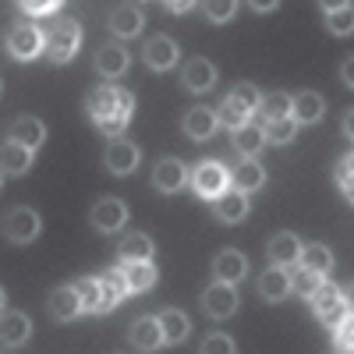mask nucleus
Here are the masks:
<instances>
[{"label": "nucleus", "mask_w": 354, "mask_h": 354, "mask_svg": "<svg viewBox=\"0 0 354 354\" xmlns=\"http://www.w3.org/2000/svg\"><path fill=\"white\" fill-rule=\"evenodd\" d=\"M78 43H82V25L75 18H61L46 32V57H50V61H57V64H64V61H71V57H75Z\"/></svg>", "instance_id": "obj_1"}, {"label": "nucleus", "mask_w": 354, "mask_h": 354, "mask_svg": "<svg viewBox=\"0 0 354 354\" xmlns=\"http://www.w3.org/2000/svg\"><path fill=\"white\" fill-rule=\"evenodd\" d=\"M312 308H315V315L326 322V326H337V322L344 319V312H347L344 290L337 283H319L315 294H312Z\"/></svg>", "instance_id": "obj_2"}, {"label": "nucleus", "mask_w": 354, "mask_h": 354, "mask_svg": "<svg viewBox=\"0 0 354 354\" xmlns=\"http://www.w3.org/2000/svg\"><path fill=\"white\" fill-rule=\"evenodd\" d=\"M227 181H230L227 167H223V163H213V160L198 163L195 174H192V185H195V192H198L202 198H220V195L227 192Z\"/></svg>", "instance_id": "obj_3"}, {"label": "nucleus", "mask_w": 354, "mask_h": 354, "mask_svg": "<svg viewBox=\"0 0 354 354\" xmlns=\"http://www.w3.org/2000/svg\"><path fill=\"white\" fill-rule=\"evenodd\" d=\"M39 50H46V39L39 36L36 25H15L8 32V53L15 61H32V57H39Z\"/></svg>", "instance_id": "obj_4"}, {"label": "nucleus", "mask_w": 354, "mask_h": 354, "mask_svg": "<svg viewBox=\"0 0 354 354\" xmlns=\"http://www.w3.org/2000/svg\"><path fill=\"white\" fill-rule=\"evenodd\" d=\"M39 213L36 209H11L8 216H4V234H8V241H15V245H28V241H36V234H39Z\"/></svg>", "instance_id": "obj_5"}, {"label": "nucleus", "mask_w": 354, "mask_h": 354, "mask_svg": "<svg viewBox=\"0 0 354 354\" xmlns=\"http://www.w3.org/2000/svg\"><path fill=\"white\" fill-rule=\"evenodd\" d=\"M202 308H205V315H213V319H227V315L238 312V294H234L230 283L216 280V283H209V290L202 294Z\"/></svg>", "instance_id": "obj_6"}, {"label": "nucleus", "mask_w": 354, "mask_h": 354, "mask_svg": "<svg viewBox=\"0 0 354 354\" xmlns=\"http://www.w3.org/2000/svg\"><path fill=\"white\" fill-rule=\"evenodd\" d=\"M124 220H128V205L121 202V198H100L96 205H93V227H100L103 234H113V230H121L124 227Z\"/></svg>", "instance_id": "obj_7"}, {"label": "nucleus", "mask_w": 354, "mask_h": 354, "mask_svg": "<svg viewBox=\"0 0 354 354\" xmlns=\"http://www.w3.org/2000/svg\"><path fill=\"white\" fill-rule=\"evenodd\" d=\"M138 167V145L135 142H124V138H113L106 145V170L117 174V177H124Z\"/></svg>", "instance_id": "obj_8"}, {"label": "nucleus", "mask_w": 354, "mask_h": 354, "mask_svg": "<svg viewBox=\"0 0 354 354\" xmlns=\"http://www.w3.org/2000/svg\"><path fill=\"white\" fill-rule=\"evenodd\" d=\"M121 88H110V85H103V88H96V93H88V100H85V106H88V113H93V121L100 124V121H106V117H128V113H121Z\"/></svg>", "instance_id": "obj_9"}, {"label": "nucleus", "mask_w": 354, "mask_h": 354, "mask_svg": "<svg viewBox=\"0 0 354 354\" xmlns=\"http://www.w3.org/2000/svg\"><path fill=\"white\" fill-rule=\"evenodd\" d=\"M245 273H248V259L238 248H223L213 262V277L223 280V283H238Z\"/></svg>", "instance_id": "obj_10"}, {"label": "nucleus", "mask_w": 354, "mask_h": 354, "mask_svg": "<svg viewBox=\"0 0 354 354\" xmlns=\"http://www.w3.org/2000/svg\"><path fill=\"white\" fill-rule=\"evenodd\" d=\"M220 128V121H216V113L209 110V106H195V110H188L185 113V135L192 138V142H205V138H213V131Z\"/></svg>", "instance_id": "obj_11"}, {"label": "nucleus", "mask_w": 354, "mask_h": 354, "mask_svg": "<svg viewBox=\"0 0 354 354\" xmlns=\"http://www.w3.org/2000/svg\"><path fill=\"white\" fill-rule=\"evenodd\" d=\"M290 277H287V266H273V270H266L259 277V294L266 301H283L287 294H290Z\"/></svg>", "instance_id": "obj_12"}, {"label": "nucleus", "mask_w": 354, "mask_h": 354, "mask_svg": "<svg viewBox=\"0 0 354 354\" xmlns=\"http://www.w3.org/2000/svg\"><path fill=\"white\" fill-rule=\"evenodd\" d=\"M50 312H53V319H61V322H68V319H75L78 312H85L78 287H57V290L50 294Z\"/></svg>", "instance_id": "obj_13"}, {"label": "nucleus", "mask_w": 354, "mask_h": 354, "mask_svg": "<svg viewBox=\"0 0 354 354\" xmlns=\"http://www.w3.org/2000/svg\"><path fill=\"white\" fill-rule=\"evenodd\" d=\"M181 82L192 88V93H205V88H213V82H216V68L205 61V57H195V61L185 64Z\"/></svg>", "instance_id": "obj_14"}, {"label": "nucleus", "mask_w": 354, "mask_h": 354, "mask_svg": "<svg viewBox=\"0 0 354 354\" xmlns=\"http://www.w3.org/2000/svg\"><path fill=\"white\" fill-rule=\"evenodd\" d=\"M142 25H145V18H142V11L138 8H113V15H110V32L113 36H121V39H131V36H138L142 32Z\"/></svg>", "instance_id": "obj_15"}, {"label": "nucleus", "mask_w": 354, "mask_h": 354, "mask_svg": "<svg viewBox=\"0 0 354 354\" xmlns=\"http://www.w3.org/2000/svg\"><path fill=\"white\" fill-rule=\"evenodd\" d=\"M230 177H234V188L245 192V195H248V192H259V188L266 185V170H262L252 156H245L238 167H234V174H230Z\"/></svg>", "instance_id": "obj_16"}, {"label": "nucleus", "mask_w": 354, "mask_h": 354, "mask_svg": "<svg viewBox=\"0 0 354 354\" xmlns=\"http://www.w3.org/2000/svg\"><path fill=\"white\" fill-rule=\"evenodd\" d=\"M128 64H131V57H128V50H121V46H103V50L96 53V71L106 75V78H121V75L128 71Z\"/></svg>", "instance_id": "obj_17"}, {"label": "nucleus", "mask_w": 354, "mask_h": 354, "mask_svg": "<svg viewBox=\"0 0 354 354\" xmlns=\"http://www.w3.org/2000/svg\"><path fill=\"white\" fill-rule=\"evenodd\" d=\"M216 216L223 220V223H241L245 216H248V198H245V192H223L220 198H216Z\"/></svg>", "instance_id": "obj_18"}, {"label": "nucleus", "mask_w": 354, "mask_h": 354, "mask_svg": "<svg viewBox=\"0 0 354 354\" xmlns=\"http://www.w3.org/2000/svg\"><path fill=\"white\" fill-rule=\"evenodd\" d=\"M145 61H149L153 71H167V68H174V61H177V46H174V39H167V36L149 39V43H145Z\"/></svg>", "instance_id": "obj_19"}, {"label": "nucleus", "mask_w": 354, "mask_h": 354, "mask_svg": "<svg viewBox=\"0 0 354 354\" xmlns=\"http://www.w3.org/2000/svg\"><path fill=\"white\" fill-rule=\"evenodd\" d=\"M185 163L181 160H163L160 167H156V177H153V181H156V188L163 192V195H174V192H181L185 188Z\"/></svg>", "instance_id": "obj_20"}, {"label": "nucleus", "mask_w": 354, "mask_h": 354, "mask_svg": "<svg viewBox=\"0 0 354 354\" xmlns=\"http://www.w3.org/2000/svg\"><path fill=\"white\" fill-rule=\"evenodd\" d=\"M8 138L28 145V149H39V145L46 142V128H43V121H36V117H18V121L11 124Z\"/></svg>", "instance_id": "obj_21"}, {"label": "nucleus", "mask_w": 354, "mask_h": 354, "mask_svg": "<svg viewBox=\"0 0 354 354\" xmlns=\"http://www.w3.org/2000/svg\"><path fill=\"white\" fill-rule=\"evenodd\" d=\"M322 113H326V103H322L319 93H298V96H294V110H290V117H294L298 124H315Z\"/></svg>", "instance_id": "obj_22"}, {"label": "nucleus", "mask_w": 354, "mask_h": 354, "mask_svg": "<svg viewBox=\"0 0 354 354\" xmlns=\"http://www.w3.org/2000/svg\"><path fill=\"white\" fill-rule=\"evenodd\" d=\"M131 344L138 351H156L163 340V326H160V319H138L135 326H131Z\"/></svg>", "instance_id": "obj_23"}, {"label": "nucleus", "mask_w": 354, "mask_h": 354, "mask_svg": "<svg viewBox=\"0 0 354 354\" xmlns=\"http://www.w3.org/2000/svg\"><path fill=\"white\" fill-rule=\"evenodd\" d=\"M4 174L8 177H18V174H25L28 167H32V149L28 145H21V142H15V138H8L4 142Z\"/></svg>", "instance_id": "obj_24"}, {"label": "nucleus", "mask_w": 354, "mask_h": 354, "mask_svg": "<svg viewBox=\"0 0 354 354\" xmlns=\"http://www.w3.org/2000/svg\"><path fill=\"white\" fill-rule=\"evenodd\" d=\"M270 259L277 266H298L301 262V245L294 234H277V238L270 241Z\"/></svg>", "instance_id": "obj_25"}, {"label": "nucleus", "mask_w": 354, "mask_h": 354, "mask_svg": "<svg viewBox=\"0 0 354 354\" xmlns=\"http://www.w3.org/2000/svg\"><path fill=\"white\" fill-rule=\"evenodd\" d=\"M124 277H128V287L131 294H142L156 283V266L145 259V262H124Z\"/></svg>", "instance_id": "obj_26"}, {"label": "nucleus", "mask_w": 354, "mask_h": 354, "mask_svg": "<svg viewBox=\"0 0 354 354\" xmlns=\"http://www.w3.org/2000/svg\"><path fill=\"white\" fill-rule=\"evenodd\" d=\"M117 255H121V262H145V259L153 255L149 234H128V238L117 245Z\"/></svg>", "instance_id": "obj_27"}, {"label": "nucleus", "mask_w": 354, "mask_h": 354, "mask_svg": "<svg viewBox=\"0 0 354 354\" xmlns=\"http://www.w3.org/2000/svg\"><path fill=\"white\" fill-rule=\"evenodd\" d=\"M124 294H131L124 270H110V273H103V312H110L117 301L124 298Z\"/></svg>", "instance_id": "obj_28"}, {"label": "nucleus", "mask_w": 354, "mask_h": 354, "mask_svg": "<svg viewBox=\"0 0 354 354\" xmlns=\"http://www.w3.org/2000/svg\"><path fill=\"white\" fill-rule=\"evenodd\" d=\"M28 333H32V326H28V319L21 312H4V351L21 347Z\"/></svg>", "instance_id": "obj_29"}, {"label": "nucleus", "mask_w": 354, "mask_h": 354, "mask_svg": "<svg viewBox=\"0 0 354 354\" xmlns=\"http://www.w3.org/2000/svg\"><path fill=\"white\" fill-rule=\"evenodd\" d=\"M262 145H266V131H262V124H245V128L234 131V149H238L241 156H255Z\"/></svg>", "instance_id": "obj_30"}, {"label": "nucleus", "mask_w": 354, "mask_h": 354, "mask_svg": "<svg viewBox=\"0 0 354 354\" xmlns=\"http://www.w3.org/2000/svg\"><path fill=\"white\" fill-rule=\"evenodd\" d=\"M160 326H163V340L167 344H177V340H185L188 337V319H185V312H177V308H167V312H160Z\"/></svg>", "instance_id": "obj_31"}, {"label": "nucleus", "mask_w": 354, "mask_h": 354, "mask_svg": "<svg viewBox=\"0 0 354 354\" xmlns=\"http://www.w3.org/2000/svg\"><path fill=\"white\" fill-rule=\"evenodd\" d=\"M301 266H308V270L319 273V277H326L333 270V255L322 245H308V248H301Z\"/></svg>", "instance_id": "obj_32"}, {"label": "nucleus", "mask_w": 354, "mask_h": 354, "mask_svg": "<svg viewBox=\"0 0 354 354\" xmlns=\"http://www.w3.org/2000/svg\"><path fill=\"white\" fill-rule=\"evenodd\" d=\"M262 131H266V142L283 145V142H290L294 135H298V121H294V117H277V121H266Z\"/></svg>", "instance_id": "obj_33"}, {"label": "nucleus", "mask_w": 354, "mask_h": 354, "mask_svg": "<svg viewBox=\"0 0 354 354\" xmlns=\"http://www.w3.org/2000/svg\"><path fill=\"white\" fill-rule=\"evenodd\" d=\"M78 287V294H82V305H85V312H103V280H78L75 283Z\"/></svg>", "instance_id": "obj_34"}, {"label": "nucleus", "mask_w": 354, "mask_h": 354, "mask_svg": "<svg viewBox=\"0 0 354 354\" xmlns=\"http://www.w3.org/2000/svg\"><path fill=\"white\" fill-rule=\"evenodd\" d=\"M230 103L241 106L245 113H252V110L262 106V96H259V88L252 82H238V85H234V93H230Z\"/></svg>", "instance_id": "obj_35"}, {"label": "nucleus", "mask_w": 354, "mask_h": 354, "mask_svg": "<svg viewBox=\"0 0 354 354\" xmlns=\"http://www.w3.org/2000/svg\"><path fill=\"white\" fill-rule=\"evenodd\" d=\"M259 110L266 113V121H277V117H290V110H294V96H287V93H273V96H266V100H262Z\"/></svg>", "instance_id": "obj_36"}, {"label": "nucleus", "mask_w": 354, "mask_h": 354, "mask_svg": "<svg viewBox=\"0 0 354 354\" xmlns=\"http://www.w3.org/2000/svg\"><path fill=\"white\" fill-rule=\"evenodd\" d=\"M326 28H330L333 36H347V32H354V8L330 11V15H326Z\"/></svg>", "instance_id": "obj_37"}, {"label": "nucleus", "mask_w": 354, "mask_h": 354, "mask_svg": "<svg viewBox=\"0 0 354 354\" xmlns=\"http://www.w3.org/2000/svg\"><path fill=\"white\" fill-rule=\"evenodd\" d=\"M216 121H220L223 128H230V131H238V128H245V124H248V113H245L241 106H234V103L227 100V103L216 110Z\"/></svg>", "instance_id": "obj_38"}, {"label": "nucleus", "mask_w": 354, "mask_h": 354, "mask_svg": "<svg viewBox=\"0 0 354 354\" xmlns=\"http://www.w3.org/2000/svg\"><path fill=\"white\" fill-rule=\"evenodd\" d=\"M290 283L298 287V294H305V298H312V294H315V287L322 283V277H319V273H312L308 266H301V270L294 273V280H290Z\"/></svg>", "instance_id": "obj_39"}, {"label": "nucleus", "mask_w": 354, "mask_h": 354, "mask_svg": "<svg viewBox=\"0 0 354 354\" xmlns=\"http://www.w3.org/2000/svg\"><path fill=\"white\" fill-rule=\"evenodd\" d=\"M234 8H238V0H205V15H209V21H230Z\"/></svg>", "instance_id": "obj_40"}, {"label": "nucleus", "mask_w": 354, "mask_h": 354, "mask_svg": "<svg viewBox=\"0 0 354 354\" xmlns=\"http://www.w3.org/2000/svg\"><path fill=\"white\" fill-rule=\"evenodd\" d=\"M337 347L340 351H354V315H344L337 322Z\"/></svg>", "instance_id": "obj_41"}, {"label": "nucleus", "mask_w": 354, "mask_h": 354, "mask_svg": "<svg viewBox=\"0 0 354 354\" xmlns=\"http://www.w3.org/2000/svg\"><path fill=\"white\" fill-rule=\"evenodd\" d=\"M202 351H205V354H213V351H220V354H230V351H234V340H230L227 333H209V337L202 340Z\"/></svg>", "instance_id": "obj_42"}, {"label": "nucleus", "mask_w": 354, "mask_h": 354, "mask_svg": "<svg viewBox=\"0 0 354 354\" xmlns=\"http://www.w3.org/2000/svg\"><path fill=\"white\" fill-rule=\"evenodd\" d=\"M18 4L25 15H50V11H57L61 0H18Z\"/></svg>", "instance_id": "obj_43"}, {"label": "nucleus", "mask_w": 354, "mask_h": 354, "mask_svg": "<svg viewBox=\"0 0 354 354\" xmlns=\"http://www.w3.org/2000/svg\"><path fill=\"white\" fill-rule=\"evenodd\" d=\"M128 121H131V117H106V121H100V131L110 135V138H121L124 128H128Z\"/></svg>", "instance_id": "obj_44"}, {"label": "nucleus", "mask_w": 354, "mask_h": 354, "mask_svg": "<svg viewBox=\"0 0 354 354\" xmlns=\"http://www.w3.org/2000/svg\"><path fill=\"white\" fill-rule=\"evenodd\" d=\"M344 177H354V153H351V156H344V160H340V167H337V181H344Z\"/></svg>", "instance_id": "obj_45"}, {"label": "nucleus", "mask_w": 354, "mask_h": 354, "mask_svg": "<svg viewBox=\"0 0 354 354\" xmlns=\"http://www.w3.org/2000/svg\"><path fill=\"white\" fill-rule=\"evenodd\" d=\"M340 78H344V85L347 88H354V53L344 61V68H340Z\"/></svg>", "instance_id": "obj_46"}, {"label": "nucleus", "mask_w": 354, "mask_h": 354, "mask_svg": "<svg viewBox=\"0 0 354 354\" xmlns=\"http://www.w3.org/2000/svg\"><path fill=\"white\" fill-rule=\"evenodd\" d=\"M319 4H322V11H340V8H351V0H319Z\"/></svg>", "instance_id": "obj_47"}, {"label": "nucleus", "mask_w": 354, "mask_h": 354, "mask_svg": "<svg viewBox=\"0 0 354 354\" xmlns=\"http://www.w3.org/2000/svg\"><path fill=\"white\" fill-rule=\"evenodd\" d=\"M248 4H252L259 15H266V11H273V8L280 4V0H248Z\"/></svg>", "instance_id": "obj_48"}, {"label": "nucleus", "mask_w": 354, "mask_h": 354, "mask_svg": "<svg viewBox=\"0 0 354 354\" xmlns=\"http://www.w3.org/2000/svg\"><path fill=\"white\" fill-rule=\"evenodd\" d=\"M192 4H195V0H167V8H170L174 15H185Z\"/></svg>", "instance_id": "obj_49"}, {"label": "nucleus", "mask_w": 354, "mask_h": 354, "mask_svg": "<svg viewBox=\"0 0 354 354\" xmlns=\"http://www.w3.org/2000/svg\"><path fill=\"white\" fill-rule=\"evenodd\" d=\"M340 188H344V195L354 202V177H344V181H340Z\"/></svg>", "instance_id": "obj_50"}, {"label": "nucleus", "mask_w": 354, "mask_h": 354, "mask_svg": "<svg viewBox=\"0 0 354 354\" xmlns=\"http://www.w3.org/2000/svg\"><path fill=\"white\" fill-rule=\"evenodd\" d=\"M344 131H347V138H354V110L344 117Z\"/></svg>", "instance_id": "obj_51"}, {"label": "nucleus", "mask_w": 354, "mask_h": 354, "mask_svg": "<svg viewBox=\"0 0 354 354\" xmlns=\"http://www.w3.org/2000/svg\"><path fill=\"white\" fill-rule=\"evenodd\" d=\"M344 301H347V308H351V312H354V283H351V287H347V294H344Z\"/></svg>", "instance_id": "obj_52"}]
</instances>
